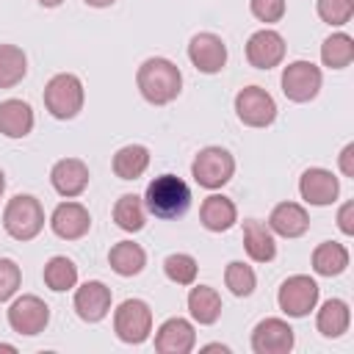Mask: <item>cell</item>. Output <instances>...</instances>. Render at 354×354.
Returning a JSON list of instances; mask_svg holds the SVG:
<instances>
[{
  "label": "cell",
  "mask_w": 354,
  "mask_h": 354,
  "mask_svg": "<svg viewBox=\"0 0 354 354\" xmlns=\"http://www.w3.org/2000/svg\"><path fill=\"white\" fill-rule=\"evenodd\" d=\"M138 91L149 105H169L183 88V75L169 58H147L136 75Z\"/></svg>",
  "instance_id": "obj_1"
},
{
  "label": "cell",
  "mask_w": 354,
  "mask_h": 354,
  "mask_svg": "<svg viewBox=\"0 0 354 354\" xmlns=\"http://www.w3.org/2000/svg\"><path fill=\"white\" fill-rule=\"evenodd\" d=\"M254 354H288L293 348V329L282 318H266L252 332Z\"/></svg>",
  "instance_id": "obj_11"
},
{
  "label": "cell",
  "mask_w": 354,
  "mask_h": 354,
  "mask_svg": "<svg viewBox=\"0 0 354 354\" xmlns=\"http://www.w3.org/2000/svg\"><path fill=\"white\" fill-rule=\"evenodd\" d=\"M50 183L61 196H80L88 185V166L77 158H64L53 166Z\"/></svg>",
  "instance_id": "obj_18"
},
{
  "label": "cell",
  "mask_w": 354,
  "mask_h": 354,
  "mask_svg": "<svg viewBox=\"0 0 354 354\" xmlns=\"http://www.w3.org/2000/svg\"><path fill=\"white\" fill-rule=\"evenodd\" d=\"M321 61L329 69H343L354 61V39L348 33H332L321 44Z\"/></svg>",
  "instance_id": "obj_29"
},
{
  "label": "cell",
  "mask_w": 354,
  "mask_h": 354,
  "mask_svg": "<svg viewBox=\"0 0 354 354\" xmlns=\"http://www.w3.org/2000/svg\"><path fill=\"white\" fill-rule=\"evenodd\" d=\"M199 218L205 224V230L210 232H224L230 230L235 221H238V210H235V202L221 196V194H213L202 202V210H199Z\"/></svg>",
  "instance_id": "obj_22"
},
{
  "label": "cell",
  "mask_w": 354,
  "mask_h": 354,
  "mask_svg": "<svg viewBox=\"0 0 354 354\" xmlns=\"http://www.w3.org/2000/svg\"><path fill=\"white\" fill-rule=\"evenodd\" d=\"M108 263L119 277H133V274H141V268L147 266V254L138 243L122 241L108 252Z\"/></svg>",
  "instance_id": "obj_27"
},
{
  "label": "cell",
  "mask_w": 354,
  "mask_h": 354,
  "mask_svg": "<svg viewBox=\"0 0 354 354\" xmlns=\"http://www.w3.org/2000/svg\"><path fill=\"white\" fill-rule=\"evenodd\" d=\"M113 221L124 230V232H138L147 221V210H144V202L141 196L136 194H124L116 199L113 205Z\"/></svg>",
  "instance_id": "obj_28"
},
{
  "label": "cell",
  "mask_w": 354,
  "mask_h": 354,
  "mask_svg": "<svg viewBox=\"0 0 354 354\" xmlns=\"http://www.w3.org/2000/svg\"><path fill=\"white\" fill-rule=\"evenodd\" d=\"M147 210L158 218H177L188 210L191 205V188L185 185V180L174 177V174H160L147 185L144 194Z\"/></svg>",
  "instance_id": "obj_2"
},
{
  "label": "cell",
  "mask_w": 354,
  "mask_h": 354,
  "mask_svg": "<svg viewBox=\"0 0 354 354\" xmlns=\"http://www.w3.org/2000/svg\"><path fill=\"white\" fill-rule=\"evenodd\" d=\"M149 166V149L141 144H127L113 155V174L122 180H136Z\"/></svg>",
  "instance_id": "obj_26"
},
{
  "label": "cell",
  "mask_w": 354,
  "mask_h": 354,
  "mask_svg": "<svg viewBox=\"0 0 354 354\" xmlns=\"http://www.w3.org/2000/svg\"><path fill=\"white\" fill-rule=\"evenodd\" d=\"M299 194L310 205H332L340 194V183L326 169H307L299 180Z\"/></svg>",
  "instance_id": "obj_16"
},
{
  "label": "cell",
  "mask_w": 354,
  "mask_h": 354,
  "mask_svg": "<svg viewBox=\"0 0 354 354\" xmlns=\"http://www.w3.org/2000/svg\"><path fill=\"white\" fill-rule=\"evenodd\" d=\"M340 169L346 177H354V144H346L340 152Z\"/></svg>",
  "instance_id": "obj_38"
},
{
  "label": "cell",
  "mask_w": 354,
  "mask_h": 354,
  "mask_svg": "<svg viewBox=\"0 0 354 354\" xmlns=\"http://www.w3.org/2000/svg\"><path fill=\"white\" fill-rule=\"evenodd\" d=\"M113 332L122 343H130V346H138L149 337L152 332V310L147 301L141 299H127L116 307L113 313Z\"/></svg>",
  "instance_id": "obj_5"
},
{
  "label": "cell",
  "mask_w": 354,
  "mask_h": 354,
  "mask_svg": "<svg viewBox=\"0 0 354 354\" xmlns=\"http://www.w3.org/2000/svg\"><path fill=\"white\" fill-rule=\"evenodd\" d=\"M39 3H41L44 8H55V6H61L64 0H39Z\"/></svg>",
  "instance_id": "obj_41"
},
{
  "label": "cell",
  "mask_w": 354,
  "mask_h": 354,
  "mask_svg": "<svg viewBox=\"0 0 354 354\" xmlns=\"http://www.w3.org/2000/svg\"><path fill=\"white\" fill-rule=\"evenodd\" d=\"M205 351H224V354H227L230 348H227V346H221V343H207V346H205Z\"/></svg>",
  "instance_id": "obj_40"
},
{
  "label": "cell",
  "mask_w": 354,
  "mask_h": 354,
  "mask_svg": "<svg viewBox=\"0 0 354 354\" xmlns=\"http://www.w3.org/2000/svg\"><path fill=\"white\" fill-rule=\"evenodd\" d=\"M277 301H279V310L285 315L301 318V315H307L315 307V301H318V285H315V279H310L304 274L288 277L282 282V288H279Z\"/></svg>",
  "instance_id": "obj_8"
},
{
  "label": "cell",
  "mask_w": 354,
  "mask_h": 354,
  "mask_svg": "<svg viewBox=\"0 0 354 354\" xmlns=\"http://www.w3.org/2000/svg\"><path fill=\"white\" fill-rule=\"evenodd\" d=\"M232 171H235V160H232V155L227 152V149H221V147H205V149H199V155L194 158V163H191V174H194V180L202 185V188H221L224 183H230V177H232Z\"/></svg>",
  "instance_id": "obj_6"
},
{
  "label": "cell",
  "mask_w": 354,
  "mask_h": 354,
  "mask_svg": "<svg viewBox=\"0 0 354 354\" xmlns=\"http://www.w3.org/2000/svg\"><path fill=\"white\" fill-rule=\"evenodd\" d=\"M337 227L343 235H354V202H346L337 210Z\"/></svg>",
  "instance_id": "obj_37"
},
{
  "label": "cell",
  "mask_w": 354,
  "mask_h": 354,
  "mask_svg": "<svg viewBox=\"0 0 354 354\" xmlns=\"http://www.w3.org/2000/svg\"><path fill=\"white\" fill-rule=\"evenodd\" d=\"M75 282H77V266L69 260V257H50L47 260V266H44V285L50 288V290H69V288H75Z\"/></svg>",
  "instance_id": "obj_31"
},
{
  "label": "cell",
  "mask_w": 354,
  "mask_h": 354,
  "mask_svg": "<svg viewBox=\"0 0 354 354\" xmlns=\"http://www.w3.org/2000/svg\"><path fill=\"white\" fill-rule=\"evenodd\" d=\"M188 310H191L194 321L210 326V324H216L218 315H221V296L216 293V288L196 285V288H191V293H188Z\"/></svg>",
  "instance_id": "obj_23"
},
{
  "label": "cell",
  "mask_w": 354,
  "mask_h": 354,
  "mask_svg": "<svg viewBox=\"0 0 354 354\" xmlns=\"http://www.w3.org/2000/svg\"><path fill=\"white\" fill-rule=\"evenodd\" d=\"M3 227L14 241H30L44 227V207L30 194H17L3 210Z\"/></svg>",
  "instance_id": "obj_3"
},
{
  "label": "cell",
  "mask_w": 354,
  "mask_h": 354,
  "mask_svg": "<svg viewBox=\"0 0 354 354\" xmlns=\"http://www.w3.org/2000/svg\"><path fill=\"white\" fill-rule=\"evenodd\" d=\"M0 351H8V354H14L17 348H14V346H8V343H0Z\"/></svg>",
  "instance_id": "obj_42"
},
{
  "label": "cell",
  "mask_w": 354,
  "mask_h": 354,
  "mask_svg": "<svg viewBox=\"0 0 354 354\" xmlns=\"http://www.w3.org/2000/svg\"><path fill=\"white\" fill-rule=\"evenodd\" d=\"M50 321V307L39 296H19L8 307V326L17 335H39Z\"/></svg>",
  "instance_id": "obj_10"
},
{
  "label": "cell",
  "mask_w": 354,
  "mask_h": 354,
  "mask_svg": "<svg viewBox=\"0 0 354 354\" xmlns=\"http://www.w3.org/2000/svg\"><path fill=\"white\" fill-rule=\"evenodd\" d=\"M348 266V249L337 241H326L313 252V271L321 277H337Z\"/></svg>",
  "instance_id": "obj_24"
},
{
  "label": "cell",
  "mask_w": 354,
  "mask_h": 354,
  "mask_svg": "<svg viewBox=\"0 0 354 354\" xmlns=\"http://www.w3.org/2000/svg\"><path fill=\"white\" fill-rule=\"evenodd\" d=\"M243 249H246V254H249L254 263H268V260H274L277 243H274L271 230H268L263 221H257V218H246V221H243Z\"/></svg>",
  "instance_id": "obj_20"
},
{
  "label": "cell",
  "mask_w": 354,
  "mask_h": 354,
  "mask_svg": "<svg viewBox=\"0 0 354 354\" xmlns=\"http://www.w3.org/2000/svg\"><path fill=\"white\" fill-rule=\"evenodd\" d=\"M315 11L329 25H346L354 17V0H318Z\"/></svg>",
  "instance_id": "obj_34"
},
{
  "label": "cell",
  "mask_w": 354,
  "mask_h": 354,
  "mask_svg": "<svg viewBox=\"0 0 354 354\" xmlns=\"http://www.w3.org/2000/svg\"><path fill=\"white\" fill-rule=\"evenodd\" d=\"M249 8L260 22H279L285 17V0H249Z\"/></svg>",
  "instance_id": "obj_36"
},
{
  "label": "cell",
  "mask_w": 354,
  "mask_h": 354,
  "mask_svg": "<svg viewBox=\"0 0 354 354\" xmlns=\"http://www.w3.org/2000/svg\"><path fill=\"white\" fill-rule=\"evenodd\" d=\"M163 271L177 285H194V279H196V260L191 254H183V252L169 254L163 260Z\"/></svg>",
  "instance_id": "obj_32"
},
{
  "label": "cell",
  "mask_w": 354,
  "mask_h": 354,
  "mask_svg": "<svg viewBox=\"0 0 354 354\" xmlns=\"http://www.w3.org/2000/svg\"><path fill=\"white\" fill-rule=\"evenodd\" d=\"M33 130V111L22 100L0 102V133L6 138H25Z\"/></svg>",
  "instance_id": "obj_21"
},
{
  "label": "cell",
  "mask_w": 354,
  "mask_h": 354,
  "mask_svg": "<svg viewBox=\"0 0 354 354\" xmlns=\"http://www.w3.org/2000/svg\"><path fill=\"white\" fill-rule=\"evenodd\" d=\"M88 6H94V8H105V6H113L116 0H86Z\"/></svg>",
  "instance_id": "obj_39"
},
{
  "label": "cell",
  "mask_w": 354,
  "mask_h": 354,
  "mask_svg": "<svg viewBox=\"0 0 354 354\" xmlns=\"http://www.w3.org/2000/svg\"><path fill=\"white\" fill-rule=\"evenodd\" d=\"M111 310V288L102 285L100 279H91V282H83L77 290H75V313L88 321V324H97L108 315Z\"/></svg>",
  "instance_id": "obj_14"
},
{
  "label": "cell",
  "mask_w": 354,
  "mask_h": 354,
  "mask_svg": "<svg viewBox=\"0 0 354 354\" xmlns=\"http://www.w3.org/2000/svg\"><path fill=\"white\" fill-rule=\"evenodd\" d=\"M246 58L257 69H271V66H277L285 58V39L277 30L263 28V30H257V33L249 36V41H246Z\"/></svg>",
  "instance_id": "obj_13"
},
{
  "label": "cell",
  "mask_w": 354,
  "mask_h": 354,
  "mask_svg": "<svg viewBox=\"0 0 354 354\" xmlns=\"http://www.w3.org/2000/svg\"><path fill=\"white\" fill-rule=\"evenodd\" d=\"M188 58L199 72L216 75L227 64V44L216 33H196L188 44Z\"/></svg>",
  "instance_id": "obj_12"
},
{
  "label": "cell",
  "mask_w": 354,
  "mask_h": 354,
  "mask_svg": "<svg viewBox=\"0 0 354 354\" xmlns=\"http://www.w3.org/2000/svg\"><path fill=\"white\" fill-rule=\"evenodd\" d=\"M19 282H22L19 266L14 260H8V257H0V301L11 299L17 293V288H19Z\"/></svg>",
  "instance_id": "obj_35"
},
{
  "label": "cell",
  "mask_w": 354,
  "mask_h": 354,
  "mask_svg": "<svg viewBox=\"0 0 354 354\" xmlns=\"http://www.w3.org/2000/svg\"><path fill=\"white\" fill-rule=\"evenodd\" d=\"M44 105L55 119H72L83 108V83L72 72H61L50 77L44 86Z\"/></svg>",
  "instance_id": "obj_4"
},
{
  "label": "cell",
  "mask_w": 354,
  "mask_h": 354,
  "mask_svg": "<svg viewBox=\"0 0 354 354\" xmlns=\"http://www.w3.org/2000/svg\"><path fill=\"white\" fill-rule=\"evenodd\" d=\"M196 343V332L185 318H169L155 335V351L160 354H188Z\"/></svg>",
  "instance_id": "obj_17"
},
{
  "label": "cell",
  "mask_w": 354,
  "mask_h": 354,
  "mask_svg": "<svg viewBox=\"0 0 354 354\" xmlns=\"http://www.w3.org/2000/svg\"><path fill=\"white\" fill-rule=\"evenodd\" d=\"M235 113L249 127H268L277 119V102L266 88L246 86L235 97Z\"/></svg>",
  "instance_id": "obj_7"
},
{
  "label": "cell",
  "mask_w": 354,
  "mask_h": 354,
  "mask_svg": "<svg viewBox=\"0 0 354 354\" xmlns=\"http://www.w3.org/2000/svg\"><path fill=\"white\" fill-rule=\"evenodd\" d=\"M50 227H53V232H55L58 238H64V241H77V238H83V235L88 232L91 216H88V210H86L80 202H61V205L53 210V216H50Z\"/></svg>",
  "instance_id": "obj_15"
},
{
  "label": "cell",
  "mask_w": 354,
  "mask_h": 354,
  "mask_svg": "<svg viewBox=\"0 0 354 354\" xmlns=\"http://www.w3.org/2000/svg\"><path fill=\"white\" fill-rule=\"evenodd\" d=\"M348 321H351V313H348V304L343 299H329L324 301V307L318 310V318H315V326L324 337H340L346 329H348Z\"/></svg>",
  "instance_id": "obj_25"
},
{
  "label": "cell",
  "mask_w": 354,
  "mask_h": 354,
  "mask_svg": "<svg viewBox=\"0 0 354 354\" xmlns=\"http://www.w3.org/2000/svg\"><path fill=\"white\" fill-rule=\"evenodd\" d=\"M282 91L290 102H310L321 91V69L310 61H293L282 72Z\"/></svg>",
  "instance_id": "obj_9"
},
{
  "label": "cell",
  "mask_w": 354,
  "mask_h": 354,
  "mask_svg": "<svg viewBox=\"0 0 354 354\" xmlns=\"http://www.w3.org/2000/svg\"><path fill=\"white\" fill-rule=\"evenodd\" d=\"M310 227V216L299 202H279L268 216V230L282 238H299Z\"/></svg>",
  "instance_id": "obj_19"
},
{
  "label": "cell",
  "mask_w": 354,
  "mask_h": 354,
  "mask_svg": "<svg viewBox=\"0 0 354 354\" xmlns=\"http://www.w3.org/2000/svg\"><path fill=\"white\" fill-rule=\"evenodd\" d=\"M224 282H227V288H230L235 296H249V293L254 290V285H257V277H254V271H252L246 263L232 260V263L227 266V271H224Z\"/></svg>",
  "instance_id": "obj_33"
},
{
  "label": "cell",
  "mask_w": 354,
  "mask_h": 354,
  "mask_svg": "<svg viewBox=\"0 0 354 354\" xmlns=\"http://www.w3.org/2000/svg\"><path fill=\"white\" fill-rule=\"evenodd\" d=\"M28 72V58L14 44H0V88L17 86Z\"/></svg>",
  "instance_id": "obj_30"
},
{
  "label": "cell",
  "mask_w": 354,
  "mask_h": 354,
  "mask_svg": "<svg viewBox=\"0 0 354 354\" xmlns=\"http://www.w3.org/2000/svg\"><path fill=\"white\" fill-rule=\"evenodd\" d=\"M3 191H6V177H3V169H0V196H3Z\"/></svg>",
  "instance_id": "obj_43"
}]
</instances>
